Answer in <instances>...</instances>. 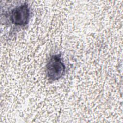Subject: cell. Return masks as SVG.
Segmentation results:
<instances>
[{"label": "cell", "mask_w": 123, "mask_h": 123, "mask_svg": "<svg viewBox=\"0 0 123 123\" xmlns=\"http://www.w3.org/2000/svg\"><path fill=\"white\" fill-rule=\"evenodd\" d=\"M65 68L61 54L53 55L46 64V73L48 79L55 81L61 78L65 74Z\"/></svg>", "instance_id": "cell-1"}, {"label": "cell", "mask_w": 123, "mask_h": 123, "mask_svg": "<svg viewBox=\"0 0 123 123\" xmlns=\"http://www.w3.org/2000/svg\"><path fill=\"white\" fill-rule=\"evenodd\" d=\"M11 23L15 26H25L29 22L30 11L28 5L23 3L12 9L8 14Z\"/></svg>", "instance_id": "cell-2"}]
</instances>
